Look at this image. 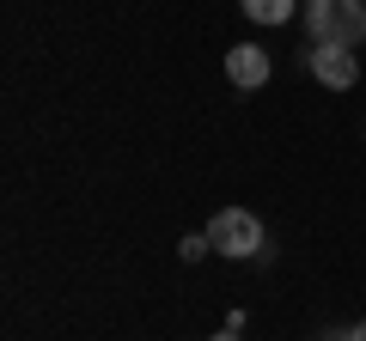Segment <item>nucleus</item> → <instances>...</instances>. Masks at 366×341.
Masks as SVG:
<instances>
[{
  "mask_svg": "<svg viewBox=\"0 0 366 341\" xmlns=\"http://www.w3.org/2000/svg\"><path fill=\"white\" fill-rule=\"evenodd\" d=\"M324 341H366V323H360V329H330Z\"/></svg>",
  "mask_w": 366,
  "mask_h": 341,
  "instance_id": "0eeeda50",
  "label": "nucleus"
},
{
  "mask_svg": "<svg viewBox=\"0 0 366 341\" xmlns=\"http://www.w3.org/2000/svg\"><path fill=\"white\" fill-rule=\"evenodd\" d=\"M312 73L324 79V86H336V92H348L354 79H360V61H354V49H342V43H312Z\"/></svg>",
  "mask_w": 366,
  "mask_h": 341,
  "instance_id": "20e7f679",
  "label": "nucleus"
},
{
  "mask_svg": "<svg viewBox=\"0 0 366 341\" xmlns=\"http://www.w3.org/2000/svg\"><path fill=\"white\" fill-rule=\"evenodd\" d=\"M305 31L312 43H366V0H305Z\"/></svg>",
  "mask_w": 366,
  "mask_h": 341,
  "instance_id": "f257e3e1",
  "label": "nucleus"
},
{
  "mask_svg": "<svg viewBox=\"0 0 366 341\" xmlns=\"http://www.w3.org/2000/svg\"><path fill=\"white\" fill-rule=\"evenodd\" d=\"M208 341H238V329H220V335H208Z\"/></svg>",
  "mask_w": 366,
  "mask_h": 341,
  "instance_id": "6e6552de",
  "label": "nucleus"
},
{
  "mask_svg": "<svg viewBox=\"0 0 366 341\" xmlns=\"http://www.w3.org/2000/svg\"><path fill=\"white\" fill-rule=\"evenodd\" d=\"M208 232H196V238H183V244H177V256H183V263H202V256H208Z\"/></svg>",
  "mask_w": 366,
  "mask_h": 341,
  "instance_id": "423d86ee",
  "label": "nucleus"
},
{
  "mask_svg": "<svg viewBox=\"0 0 366 341\" xmlns=\"http://www.w3.org/2000/svg\"><path fill=\"white\" fill-rule=\"evenodd\" d=\"M238 6H244V19H250V25H287L300 0H238Z\"/></svg>",
  "mask_w": 366,
  "mask_h": 341,
  "instance_id": "39448f33",
  "label": "nucleus"
},
{
  "mask_svg": "<svg viewBox=\"0 0 366 341\" xmlns=\"http://www.w3.org/2000/svg\"><path fill=\"white\" fill-rule=\"evenodd\" d=\"M226 79H232L238 92H262L269 86V49L262 43H232L226 49Z\"/></svg>",
  "mask_w": 366,
  "mask_h": 341,
  "instance_id": "7ed1b4c3",
  "label": "nucleus"
},
{
  "mask_svg": "<svg viewBox=\"0 0 366 341\" xmlns=\"http://www.w3.org/2000/svg\"><path fill=\"white\" fill-rule=\"evenodd\" d=\"M208 244L220 250V256H232V263H250L262 250V220L250 208H220L208 220Z\"/></svg>",
  "mask_w": 366,
  "mask_h": 341,
  "instance_id": "f03ea898",
  "label": "nucleus"
}]
</instances>
